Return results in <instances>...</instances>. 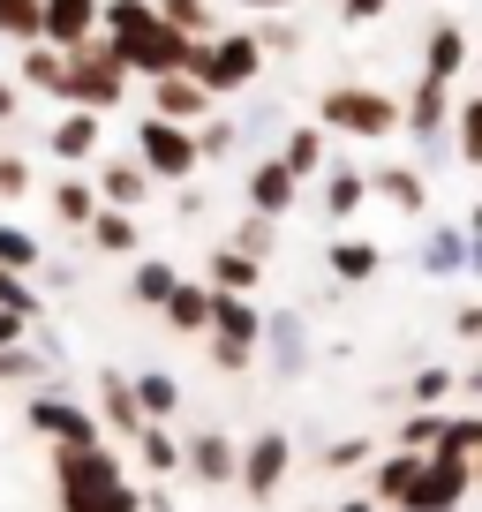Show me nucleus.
Segmentation results:
<instances>
[{"mask_svg": "<svg viewBox=\"0 0 482 512\" xmlns=\"http://www.w3.org/2000/svg\"><path fill=\"white\" fill-rule=\"evenodd\" d=\"M98 38H106L113 53H121V68L129 76H181V53H189V38L166 31L159 8L151 0H98Z\"/></svg>", "mask_w": 482, "mask_h": 512, "instance_id": "f257e3e1", "label": "nucleus"}, {"mask_svg": "<svg viewBox=\"0 0 482 512\" xmlns=\"http://www.w3.org/2000/svg\"><path fill=\"white\" fill-rule=\"evenodd\" d=\"M53 482H61V512H136L144 490L121 482V460L106 445H53Z\"/></svg>", "mask_w": 482, "mask_h": 512, "instance_id": "f03ea898", "label": "nucleus"}, {"mask_svg": "<svg viewBox=\"0 0 482 512\" xmlns=\"http://www.w3.org/2000/svg\"><path fill=\"white\" fill-rule=\"evenodd\" d=\"M129 68H121V53L106 46V38H83V46L61 53V83H53V106H83V113H113L121 98H129Z\"/></svg>", "mask_w": 482, "mask_h": 512, "instance_id": "7ed1b4c3", "label": "nucleus"}, {"mask_svg": "<svg viewBox=\"0 0 482 512\" xmlns=\"http://www.w3.org/2000/svg\"><path fill=\"white\" fill-rule=\"evenodd\" d=\"M317 128L324 136H354V144H385V136H400V98L377 91V83H324Z\"/></svg>", "mask_w": 482, "mask_h": 512, "instance_id": "20e7f679", "label": "nucleus"}, {"mask_svg": "<svg viewBox=\"0 0 482 512\" xmlns=\"http://www.w3.org/2000/svg\"><path fill=\"white\" fill-rule=\"evenodd\" d=\"M181 76L204 83L211 98H241L249 83L264 76V53L249 31H219V38H189V53H181Z\"/></svg>", "mask_w": 482, "mask_h": 512, "instance_id": "39448f33", "label": "nucleus"}, {"mask_svg": "<svg viewBox=\"0 0 482 512\" xmlns=\"http://www.w3.org/2000/svg\"><path fill=\"white\" fill-rule=\"evenodd\" d=\"M136 166H144L151 181H166V189H181V181L196 174V136L181 121L144 113V121H136Z\"/></svg>", "mask_w": 482, "mask_h": 512, "instance_id": "423d86ee", "label": "nucleus"}, {"mask_svg": "<svg viewBox=\"0 0 482 512\" xmlns=\"http://www.w3.org/2000/svg\"><path fill=\"white\" fill-rule=\"evenodd\" d=\"M287 467H294V437H287V430H257L249 445L234 452V482H241L249 497H279Z\"/></svg>", "mask_w": 482, "mask_h": 512, "instance_id": "0eeeda50", "label": "nucleus"}, {"mask_svg": "<svg viewBox=\"0 0 482 512\" xmlns=\"http://www.w3.org/2000/svg\"><path fill=\"white\" fill-rule=\"evenodd\" d=\"M31 430L46 437V445H98V415L76 407L61 384H38L31 392Z\"/></svg>", "mask_w": 482, "mask_h": 512, "instance_id": "6e6552de", "label": "nucleus"}, {"mask_svg": "<svg viewBox=\"0 0 482 512\" xmlns=\"http://www.w3.org/2000/svg\"><path fill=\"white\" fill-rule=\"evenodd\" d=\"M475 234L467 226H452V219H422V249H415V264H422V279H467L475 272Z\"/></svg>", "mask_w": 482, "mask_h": 512, "instance_id": "1a4fd4ad", "label": "nucleus"}, {"mask_svg": "<svg viewBox=\"0 0 482 512\" xmlns=\"http://www.w3.org/2000/svg\"><path fill=\"white\" fill-rule=\"evenodd\" d=\"M467 61H475V38H467L460 16H437L422 31V83H460Z\"/></svg>", "mask_w": 482, "mask_h": 512, "instance_id": "9d476101", "label": "nucleus"}, {"mask_svg": "<svg viewBox=\"0 0 482 512\" xmlns=\"http://www.w3.org/2000/svg\"><path fill=\"white\" fill-rule=\"evenodd\" d=\"M98 174H91V189H98V204H113V211H136L144 204L151 189H159V181L144 174V166H136V151H98Z\"/></svg>", "mask_w": 482, "mask_h": 512, "instance_id": "9b49d317", "label": "nucleus"}, {"mask_svg": "<svg viewBox=\"0 0 482 512\" xmlns=\"http://www.w3.org/2000/svg\"><path fill=\"white\" fill-rule=\"evenodd\" d=\"M294 204H302V181H294L287 166H279L272 151H264V159L249 166V174H241V211H264V219H287Z\"/></svg>", "mask_w": 482, "mask_h": 512, "instance_id": "f8f14e48", "label": "nucleus"}, {"mask_svg": "<svg viewBox=\"0 0 482 512\" xmlns=\"http://www.w3.org/2000/svg\"><path fill=\"white\" fill-rule=\"evenodd\" d=\"M46 151L61 166H91L106 151V113H83V106H61V121L46 128Z\"/></svg>", "mask_w": 482, "mask_h": 512, "instance_id": "ddd939ff", "label": "nucleus"}, {"mask_svg": "<svg viewBox=\"0 0 482 512\" xmlns=\"http://www.w3.org/2000/svg\"><path fill=\"white\" fill-rule=\"evenodd\" d=\"M204 332H211V339H234V347L257 354V339H264V309H257V294H219V287H211V302H204Z\"/></svg>", "mask_w": 482, "mask_h": 512, "instance_id": "4468645a", "label": "nucleus"}, {"mask_svg": "<svg viewBox=\"0 0 482 512\" xmlns=\"http://www.w3.org/2000/svg\"><path fill=\"white\" fill-rule=\"evenodd\" d=\"M98 31V0H38V46L68 53Z\"/></svg>", "mask_w": 482, "mask_h": 512, "instance_id": "2eb2a0df", "label": "nucleus"}, {"mask_svg": "<svg viewBox=\"0 0 482 512\" xmlns=\"http://www.w3.org/2000/svg\"><path fill=\"white\" fill-rule=\"evenodd\" d=\"M257 347H272L279 377H302V369H309V324H302V309H264V339H257Z\"/></svg>", "mask_w": 482, "mask_h": 512, "instance_id": "dca6fc26", "label": "nucleus"}, {"mask_svg": "<svg viewBox=\"0 0 482 512\" xmlns=\"http://www.w3.org/2000/svg\"><path fill=\"white\" fill-rule=\"evenodd\" d=\"M467 475H475V460H460V452H422L415 505H460V497H467ZM400 512H407V505H400Z\"/></svg>", "mask_w": 482, "mask_h": 512, "instance_id": "f3484780", "label": "nucleus"}, {"mask_svg": "<svg viewBox=\"0 0 482 512\" xmlns=\"http://www.w3.org/2000/svg\"><path fill=\"white\" fill-rule=\"evenodd\" d=\"M151 113H159V121L196 128L204 113H219V98H211L204 83H189V76H151Z\"/></svg>", "mask_w": 482, "mask_h": 512, "instance_id": "a211bd4d", "label": "nucleus"}, {"mask_svg": "<svg viewBox=\"0 0 482 512\" xmlns=\"http://www.w3.org/2000/svg\"><path fill=\"white\" fill-rule=\"evenodd\" d=\"M181 467H189L196 482H211V490H226V482H234V437L226 430H189L181 437Z\"/></svg>", "mask_w": 482, "mask_h": 512, "instance_id": "6ab92c4d", "label": "nucleus"}, {"mask_svg": "<svg viewBox=\"0 0 482 512\" xmlns=\"http://www.w3.org/2000/svg\"><path fill=\"white\" fill-rule=\"evenodd\" d=\"M370 196H385V204L407 211V219H430V174H422L415 159H407V166H377V174H370Z\"/></svg>", "mask_w": 482, "mask_h": 512, "instance_id": "aec40b11", "label": "nucleus"}, {"mask_svg": "<svg viewBox=\"0 0 482 512\" xmlns=\"http://www.w3.org/2000/svg\"><path fill=\"white\" fill-rule=\"evenodd\" d=\"M272 159H279V166H287V174L309 189V181L324 174V159H332V144H324V128L309 121V128H287V136H279V151H272Z\"/></svg>", "mask_w": 482, "mask_h": 512, "instance_id": "412c9836", "label": "nucleus"}, {"mask_svg": "<svg viewBox=\"0 0 482 512\" xmlns=\"http://www.w3.org/2000/svg\"><path fill=\"white\" fill-rule=\"evenodd\" d=\"M324 211H332V219H354V211L370 204V174H362V166L354 159H324Z\"/></svg>", "mask_w": 482, "mask_h": 512, "instance_id": "4be33fe9", "label": "nucleus"}, {"mask_svg": "<svg viewBox=\"0 0 482 512\" xmlns=\"http://www.w3.org/2000/svg\"><path fill=\"white\" fill-rule=\"evenodd\" d=\"M46 204H53V219H61V234H83V219L98 211V189H91V174L61 166V181L46 189Z\"/></svg>", "mask_w": 482, "mask_h": 512, "instance_id": "5701e85b", "label": "nucleus"}, {"mask_svg": "<svg viewBox=\"0 0 482 512\" xmlns=\"http://www.w3.org/2000/svg\"><path fill=\"white\" fill-rule=\"evenodd\" d=\"M445 151L460 166H482V98L452 91V113H445Z\"/></svg>", "mask_w": 482, "mask_h": 512, "instance_id": "b1692460", "label": "nucleus"}, {"mask_svg": "<svg viewBox=\"0 0 482 512\" xmlns=\"http://www.w3.org/2000/svg\"><path fill=\"white\" fill-rule=\"evenodd\" d=\"M83 241H91V249H106V256H136V249H144L136 211H113V204H98L91 219H83Z\"/></svg>", "mask_w": 482, "mask_h": 512, "instance_id": "393cba45", "label": "nucleus"}, {"mask_svg": "<svg viewBox=\"0 0 482 512\" xmlns=\"http://www.w3.org/2000/svg\"><path fill=\"white\" fill-rule=\"evenodd\" d=\"M324 264H332V279H377V264H385V249H377L370 234H339L332 249H324Z\"/></svg>", "mask_w": 482, "mask_h": 512, "instance_id": "a878e982", "label": "nucleus"}, {"mask_svg": "<svg viewBox=\"0 0 482 512\" xmlns=\"http://www.w3.org/2000/svg\"><path fill=\"white\" fill-rule=\"evenodd\" d=\"M98 415H106V430H121V437L144 430V407H136V392H129V377H121V369H106V377H98Z\"/></svg>", "mask_w": 482, "mask_h": 512, "instance_id": "bb28decb", "label": "nucleus"}, {"mask_svg": "<svg viewBox=\"0 0 482 512\" xmlns=\"http://www.w3.org/2000/svg\"><path fill=\"white\" fill-rule=\"evenodd\" d=\"M257 279H264V264H257V256H241V249H211L204 287H219V294H257Z\"/></svg>", "mask_w": 482, "mask_h": 512, "instance_id": "cd10ccee", "label": "nucleus"}, {"mask_svg": "<svg viewBox=\"0 0 482 512\" xmlns=\"http://www.w3.org/2000/svg\"><path fill=\"white\" fill-rule=\"evenodd\" d=\"M249 38H257L264 61H294V53H302V23H294V8H279V16H257V23H249Z\"/></svg>", "mask_w": 482, "mask_h": 512, "instance_id": "c85d7f7f", "label": "nucleus"}, {"mask_svg": "<svg viewBox=\"0 0 482 512\" xmlns=\"http://www.w3.org/2000/svg\"><path fill=\"white\" fill-rule=\"evenodd\" d=\"M415 482H422V452H392V460L370 475V490L385 497V505H415Z\"/></svg>", "mask_w": 482, "mask_h": 512, "instance_id": "c756f323", "label": "nucleus"}, {"mask_svg": "<svg viewBox=\"0 0 482 512\" xmlns=\"http://www.w3.org/2000/svg\"><path fill=\"white\" fill-rule=\"evenodd\" d=\"M151 8H159V23L181 31V38H219V8H211V0H151Z\"/></svg>", "mask_w": 482, "mask_h": 512, "instance_id": "7c9ffc66", "label": "nucleus"}, {"mask_svg": "<svg viewBox=\"0 0 482 512\" xmlns=\"http://www.w3.org/2000/svg\"><path fill=\"white\" fill-rule=\"evenodd\" d=\"M189 136H196V166H226V159L241 151V128L226 121V113H204V121H196Z\"/></svg>", "mask_w": 482, "mask_h": 512, "instance_id": "2f4dec72", "label": "nucleus"}, {"mask_svg": "<svg viewBox=\"0 0 482 512\" xmlns=\"http://www.w3.org/2000/svg\"><path fill=\"white\" fill-rule=\"evenodd\" d=\"M129 392H136V407H144V422L181 415V384L166 377V369H144V377H129Z\"/></svg>", "mask_w": 482, "mask_h": 512, "instance_id": "473e14b6", "label": "nucleus"}, {"mask_svg": "<svg viewBox=\"0 0 482 512\" xmlns=\"http://www.w3.org/2000/svg\"><path fill=\"white\" fill-rule=\"evenodd\" d=\"M204 302H211V287H196V279H174V294L159 302V317L174 324V332H204Z\"/></svg>", "mask_w": 482, "mask_h": 512, "instance_id": "72a5a7b5", "label": "nucleus"}, {"mask_svg": "<svg viewBox=\"0 0 482 512\" xmlns=\"http://www.w3.org/2000/svg\"><path fill=\"white\" fill-rule=\"evenodd\" d=\"M53 83H61V53L53 46H23V61H16V91H38V98H53Z\"/></svg>", "mask_w": 482, "mask_h": 512, "instance_id": "f704fd0d", "label": "nucleus"}, {"mask_svg": "<svg viewBox=\"0 0 482 512\" xmlns=\"http://www.w3.org/2000/svg\"><path fill=\"white\" fill-rule=\"evenodd\" d=\"M136 460H144L151 475H174L181 467V437L166 430V422H144V430H136Z\"/></svg>", "mask_w": 482, "mask_h": 512, "instance_id": "c9c22d12", "label": "nucleus"}, {"mask_svg": "<svg viewBox=\"0 0 482 512\" xmlns=\"http://www.w3.org/2000/svg\"><path fill=\"white\" fill-rule=\"evenodd\" d=\"M174 264H166V256H136V272H129V294H136V302H151V309H159L166 302V294H174Z\"/></svg>", "mask_w": 482, "mask_h": 512, "instance_id": "e433bc0d", "label": "nucleus"}, {"mask_svg": "<svg viewBox=\"0 0 482 512\" xmlns=\"http://www.w3.org/2000/svg\"><path fill=\"white\" fill-rule=\"evenodd\" d=\"M38 264H46V249H38L31 226H0V272H23V279H31Z\"/></svg>", "mask_w": 482, "mask_h": 512, "instance_id": "4c0bfd02", "label": "nucleus"}, {"mask_svg": "<svg viewBox=\"0 0 482 512\" xmlns=\"http://www.w3.org/2000/svg\"><path fill=\"white\" fill-rule=\"evenodd\" d=\"M0 309H8V317H23V324H38V317H46V294H38V279L0 272Z\"/></svg>", "mask_w": 482, "mask_h": 512, "instance_id": "58836bf2", "label": "nucleus"}, {"mask_svg": "<svg viewBox=\"0 0 482 512\" xmlns=\"http://www.w3.org/2000/svg\"><path fill=\"white\" fill-rule=\"evenodd\" d=\"M272 241H279V219H264V211H241V226H234V241L226 249H241V256H272Z\"/></svg>", "mask_w": 482, "mask_h": 512, "instance_id": "ea45409f", "label": "nucleus"}, {"mask_svg": "<svg viewBox=\"0 0 482 512\" xmlns=\"http://www.w3.org/2000/svg\"><path fill=\"white\" fill-rule=\"evenodd\" d=\"M38 38V0H0V46H31Z\"/></svg>", "mask_w": 482, "mask_h": 512, "instance_id": "a19ab883", "label": "nucleus"}, {"mask_svg": "<svg viewBox=\"0 0 482 512\" xmlns=\"http://www.w3.org/2000/svg\"><path fill=\"white\" fill-rule=\"evenodd\" d=\"M475 445H482V422L475 415H445V430H437L430 452H460V460H475Z\"/></svg>", "mask_w": 482, "mask_h": 512, "instance_id": "79ce46f5", "label": "nucleus"}, {"mask_svg": "<svg viewBox=\"0 0 482 512\" xmlns=\"http://www.w3.org/2000/svg\"><path fill=\"white\" fill-rule=\"evenodd\" d=\"M437 430H445V415H437V407H415V415L400 422V452H430Z\"/></svg>", "mask_w": 482, "mask_h": 512, "instance_id": "37998d69", "label": "nucleus"}, {"mask_svg": "<svg viewBox=\"0 0 482 512\" xmlns=\"http://www.w3.org/2000/svg\"><path fill=\"white\" fill-rule=\"evenodd\" d=\"M452 384H460V369H415V377H407V400H415V407H437Z\"/></svg>", "mask_w": 482, "mask_h": 512, "instance_id": "c03bdc74", "label": "nucleus"}, {"mask_svg": "<svg viewBox=\"0 0 482 512\" xmlns=\"http://www.w3.org/2000/svg\"><path fill=\"white\" fill-rule=\"evenodd\" d=\"M38 369H46V354H38V347H23V339H16V347H0V384H31Z\"/></svg>", "mask_w": 482, "mask_h": 512, "instance_id": "a18cd8bd", "label": "nucleus"}, {"mask_svg": "<svg viewBox=\"0 0 482 512\" xmlns=\"http://www.w3.org/2000/svg\"><path fill=\"white\" fill-rule=\"evenodd\" d=\"M0 196H31V159L23 151H0Z\"/></svg>", "mask_w": 482, "mask_h": 512, "instance_id": "49530a36", "label": "nucleus"}, {"mask_svg": "<svg viewBox=\"0 0 482 512\" xmlns=\"http://www.w3.org/2000/svg\"><path fill=\"white\" fill-rule=\"evenodd\" d=\"M204 339H211V332H204ZM211 362H219L226 377H241V369L257 362V354H249V347H234V339H211Z\"/></svg>", "mask_w": 482, "mask_h": 512, "instance_id": "de8ad7c7", "label": "nucleus"}, {"mask_svg": "<svg viewBox=\"0 0 482 512\" xmlns=\"http://www.w3.org/2000/svg\"><path fill=\"white\" fill-rule=\"evenodd\" d=\"M385 8H392V0H339V23H347V31H362V23H377Z\"/></svg>", "mask_w": 482, "mask_h": 512, "instance_id": "09e8293b", "label": "nucleus"}, {"mask_svg": "<svg viewBox=\"0 0 482 512\" xmlns=\"http://www.w3.org/2000/svg\"><path fill=\"white\" fill-rule=\"evenodd\" d=\"M370 460V437H339L332 452H324V467H362Z\"/></svg>", "mask_w": 482, "mask_h": 512, "instance_id": "8fccbe9b", "label": "nucleus"}, {"mask_svg": "<svg viewBox=\"0 0 482 512\" xmlns=\"http://www.w3.org/2000/svg\"><path fill=\"white\" fill-rule=\"evenodd\" d=\"M16 113H23V91H16V76H0V128L16 121Z\"/></svg>", "mask_w": 482, "mask_h": 512, "instance_id": "3c124183", "label": "nucleus"}, {"mask_svg": "<svg viewBox=\"0 0 482 512\" xmlns=\"http://www.w3.org/2000/svg\"><path fill=\"white\" fill-rule=\"evenodd\" d=\"M226 8H249V16H279V8H302V0H226Z\"/></svg>", "mask_w": 482, "mask_h": 512, "instance_id": "603ef678", "label": "nucleus"}, {"mask_svg": "<svg viewBox=\"0 0 482 512\" xmlns=\"http://www.w3.org/2000/svg\"><path fill=\"white\" fill-rule=\"evenodd\" d=\"M16 339H31V324H23V317H8V309H0V347H16Z\"/></svg>", "mask_w": 482, "mask_h": 512, "instance_id": "864d4df0", "label": "nucleus"}, {"mask_svg": "<svg viewBox=\"0 0 482 512\" xmlns=\"http://www.w3.org/2000/svg\"><path fill=\"white\" fill-rule=\"evenodd\" d=\"M339 512H370V497H347V505H339Z\"/></svg>", "mask_w": 482, "mask_h": 512, "instance_id": "5fc2aeb1", "label": "nucleus"}, {"mask_svg": "<svg viewBox=\"0 0 482 512\" xmlns=\"http://www.w3.org/2000/svg\"><path fill=\"white\" fill-rule=\"evenodd\" d=\"M407 512H460V505H407Z\"/></svg>", "mask_w": 482, "mask_h": 512, "instance_id": "6e6d98bb", "label": "nucleus"}]
</instances>
